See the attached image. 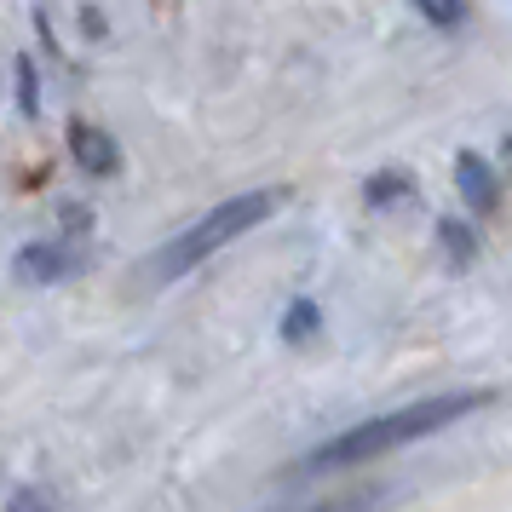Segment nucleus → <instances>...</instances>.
<instances>
[{
  "instance_id": "f257e3e1",
  "label": "nucleus",
  "mask_w": 512,
  "mask_h": 512,
  "mask_svg": "<svg viewBox=\"0 0 512 512\" xmlns=\"http://www.w3.org/2000/svg\"><path fill=\"white\" fill-rule=\"evenodd\" d=\"M489 392H443V397H426V403H409V409H392V415H374L363 426H351L340 438L317 443L311 455H305V472H334V466H363V461H380V455H392L403 443L415 438H432L443 426H455L466 420L472 409H484Z\"/></svg>"
},
{
  "instance_id": "f03ea898",
  "label": "nucleus",
  "mask_w": 512,
  "mask_h": 512,
  "mask_svg": "<svg viewBox=\"0 0 512 512\" xmlns=\"http://www.w3.org/2000/svg\"><path fill=\"white\" fill-rule=\"evenodd\" d=\"M277 208H282V190H242V196H231V202H219V208L202 213V219L156 259L162 277H185L190 265H202L208 254H219L225 242H236L242 231H254L259 219H271Z\"/></svg>"
},
{
  "instance_id": "7ed1b4c3",
  "label": "nucleus",
  "mask_w": 512,
  "mask_h": 512,
  "mask_svg": "<svg viewBox=\"0 0 512 512\" xmlns=\"http://www.w3.org/2000/svg\"><path fill=\"white\" fill-rule=\"evenodd\" d=\"M81 265H87V254H81L75 242H64V236H52V242H29V248H18L12 277L24 282V288H52V282L75 277Z\"/></svg>"
},
{
  "instance_id": "20e7f679",
  "label": "nucleus",
  "mask_w": 512,
  "mask_h": 512,
  "mask_svg": "<svg viewBox=\"0 0 512 512\" xmlns=\"http://www.w3.org/2000/svg\"><path fill=\"white\" fill-rule=\"evenodd\" d=\"M455 185H461V196H466L472 213L501 208V179H495V167H489L478 150H461V156H455Z\"/></svg>"
},
{
  "instance_id": "39448f33",
  "label": "nucleus",
  "mask_w": 512,
  "mask_h": 512,
  "mask_svg": "<svg viewBox=\"0 0 512 512\" xmlns=\"http://www.w3.org/2000/svg\"><path fill=\"white\" fill-rule=\"evenodd\" d=\"M70 156H75L81 167H87L93 179H110V173L121 167L116 139H110L104 127H87V121H75V127H70Z\"/></svg>"
},
{
  "instance_id": "423d86ee",
  "label": "nucleus",
  "mask_w": 512,
  "mask_h": 512,
  "mask_svg": "<svg viewBox=\"0 0 512 512\" xmlns=\"http://www.w3.org/2000/svg\"><path fill=\"white\" fill-rule=\"evenodd\" d=\"M317 328H323V317H317V305H311V300H294V305H288V317H282V334H288L294 346H305Z\"/></svg>"
},
{
  "instance_id": "0eeeda50",
  "label": "nucleus",
  "mask_w": 512,
  "mask_h": 512,
  "mask_svg": "<svg viewBox=\"0 0 512 512\" xmlns=\"http://www.w3.org/2000/svg\"><path fill=\"white\" fill-rule=\"evenodd\" d=\"M438 236H443V254L455 259V265H466V259L478 254V242H472V231H466V225H455V219H443V225H438Z\"/></svg>"
},
{
  "instance_id": "6e6552de",
  "label": "nucleus",
  "mask_w": 512,
  "mask_h": 512,
  "mask_svg": "<svg viewBox=\"0 0 512 512\" xmlns=\"http://www.w3.org/2000/svg\"><path fill=\"white\" fill-rule=\"evenodd\" d=\"M409 179H403V173H380V179H369V202L374 208H386V202H403V196H409Z\"/></svg>"
},
{
  "instance_id": "1a4fd4ad",
  "label": "nucleus",
  "mask_w": 512,
  "mask_h": 512,
  "mask_svg": "<svg viewBox=\"0 0 512 512\" xmlns=\"http://www.w3.org/2000/svg\"><path fill=\"white\" fill-rule=\"evenodd\" d=\"M415 6L426 12V24H438V29H449V24L466 18V0H415Z\"/></svg>"
},
{
  "instance_id": "9d476101",
  "label": "nucleus",
  "mask_w": 512,
  "mask_h": 512,
  "mask_svg": "<svg viewBox=\"0 0 512 512\" xmlns=\"http://www.w3.org/2000/svg\"><path fill=\"white\" fill-rule=\"evenodd\" d=\"M18 104H24V116H35L41 110V98H35V64H18Z\"/></svg>"
},
{
  "instance_id": "9b49d317",
  "label": "nucleus",
  "mask_w": 512,
  "mask_h": 512,
  "mask_svg": "<svg viewBox=\"0 0 512 512\" xmlns=\"http://www.w3.org/2000/svg\"><path fill=\"white\" fill-rule=\"evenodd\" d=\"M507 162H512V139H507Z\"/></svg>"
}]
</instances>
